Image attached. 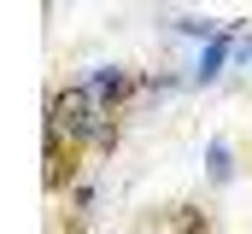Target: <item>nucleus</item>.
<instances>
[{
	"instance_id": "1",
	"label": "nucleus",
	"mask_w": 252,
	"mask_h": 234,
	"mask_svg": "<svg viewBox=\"0 0 252 234\" xmlns=\"http://www.w3.org/2000/svg\"><path fill=\"white\" fill-rule=\"evenodd\" d=\"M82 135H53L47 129V187L59 193V187H70L76 181V164H82Z\"/></svg>"
},
{
	"instance_id": "2",
	"label": "nucleus",
	"mask_w": 252,
	"mask_h": 234,
	"mask_svg": "<svg viewBox=\"0 0 252 234\" xmlns=\"http://www.w3.org/2000/svg\"><path fill=\"white\" fill-rule=\"evenodd\" d=\"M82 123H88V88H59L47 100V129L53 135H82Z\"/></svg>"
},
{
	"instance_id": "3",
	"label": "nucleus",
	"mask_w": 252,
	"mask_h": 234,
	"mask_svg": "<svg viewBox=\"0 0 252 234\" xmlns=\"http://www.w3.org/2000/svg\"><path fill=\"white\" fill-rule=\"evenodd\" d=\"M164 229H170V234H211V223H205V211H193V205H176Z\"/></svg>"
}]
</instances>
